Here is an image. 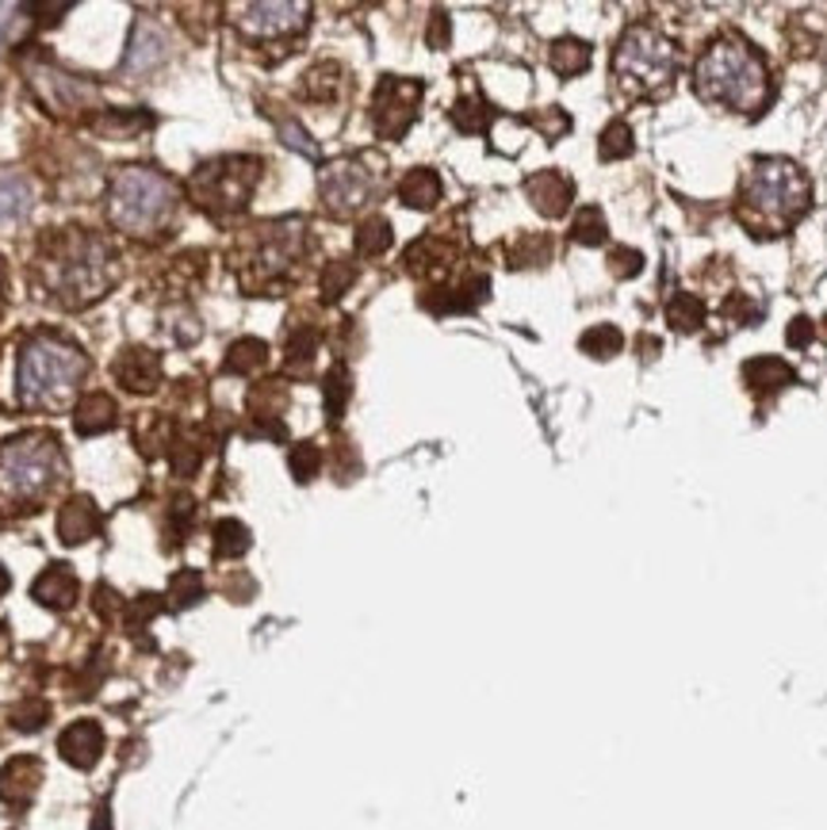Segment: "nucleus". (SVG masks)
Listing matches in <instances>:
<instances>
[{"mask_svg": "<svg viewBox=\"0 0 827 830\" xmlns=\"http://www.w3.org/2000/svg\"><path fill=\"white\" fill-rule=\"evenodd\" d=\"M31 276L62 310H85L119 284V249L93 230H51L39 241Z\"/></svg>", "mask_w": 827, "mask_h": 830, "instance_id": "f257e3e1", "label": "nucleus"}, {"mask_svg": "<svg viewBox=\"0 0 827 830\" xmlns=\"http://www.w3.org/2000/svg\"><path fill=\"white\" fill-rule=\"evenodd\" d=\"M88 375V357L51 329H35L15 349V406L54 414L74 402Z\"/></svg>", "mask_w": 827, "mask_h": 830, "instance_id": "f03ea898", "label": "nucleus"}, {"mask_svg": "<svg viewBox=\"0 0 827 830\" xmlns=\"http://www.w3.org/2000/svg\"><path fill=\"white\" fill-rule=\"evenodd\" d=\"M66 474V452L51 429H28L0 440V513L20 517L43 510Z\"/></svg>", "mask_w": 827, "mask_h": 830, "instance_id": "7ed1b4c3", "label": "nucleus"}, {"mask_svg": "<svg viewBox=\"0 0 827 830\" xmlns=\"http://www.w3.org/2000/svg\"><path fill=\"white\" fill-rule=\"evenodd\" d=\"M740 222L754 238H777L808 211L813 184L801 165L785 157H759L743 176L740 188Z\"/></svg>", "mask_w": 827, "mask_h": 830, "instance_id": "20e7f679", "label": "nucleus"}, {"mask_svg": "<svg viewBox=\"0 0 827 830\" xmlns=\"http://www.w3.org/2000/svg\"><path fill=\"white\" fill-rule=\"evenodd\" d=\"M176 207H181V192L157 168L127 165L108 184V219L127 238H165L176 222Z\"/></svg>", "mask_w": 827, "mask_h": 830, "instance_id": "39448f33", "label": "nucleus"}, {"mask_svg": "<svg viewBox=\"0 0 827 830\" xmlns=\"http://www.w3.org/2000/svg\"><path fill=\"white\" fill-rule=\"evenodd\" d=\"M697 92L712 103L743 111V116H759L774 100V80L754 46L728 39L697 62Z\"/></svg>", "mask_w": 827, "mask_h": 830, "instance_id": "423d86ee", "label": "nucleus"}, {"mask_svg": "<svg viewBox=\"0 0 827 830\" xmlns=\"http://www.w3.org/2000/svg\"><path fill=\"white\" fill-rule=\"evenodd\" d=\"M303 256H307V222L276 219V222H261L257 230H249L230 261H235L238 284H242L249 295H261V292H276V287L292 284Z\"/></svg>", "mask_w": 827, "mask_h": 830, "instance_id": "0eeeda50", "label": "nucleus"}, {"mask_svg": "<svg viewBox=\"0 0 827 830\" xmlns=\"http://www.w3.org/2000/svg\"><path fill=\"white\" fill-rule=\"evenodd\" d=\"M257 184H261L257 157H215L188 176V196L211 219H235L249 207Z\"/></svg>", "mask_w": 827, "mask_h": 830, "instance_id": "6e6552de", "label": "nucleus"}, {"mask_svg": "<svg viewBox=\"0 0 827 830\" xmlns=\"http://www.w3.org/2000/svg\"><path fill=\"white\" fill-rule=\"evenodd\" d=\"M613 77L629 92H663L678 77V51L652 28H632L613 51Z\"/></svg>", "mask_w": 827, "mask_h": 830, "instance_id": "1a4fd4ad", "label": "nucleus"}, {"mask_svg": "<svg viewBox=\"0 0 827 830\" xmlns=\"http://www.w3.org/2000/svg\"><path fill=\"white\" fill-rule=\"evenodd\" d=\"M318 192H323V204L334 219H349L376 196V173L364 165V157L330 161L318 176Z\"/></svg>", "mask_w": 827, "mask_h": 830, "instance_id": "9d476101", "label": "nucleus"}, {"mask_svg": "<svg viewBox=\"0 0 827 830\" xmlns=\"http://www.w3.org/2000/svg\"><path fill=\"white\" fill-rule=\"evenodd\" d=\"M422 80L411 77H383L372 96V127L380 139L399 142L414 127L417 108H422Z\"/></svg>", "mask_w": 827, "mask_h": 830, "instance_id": "9b49d317", "label": "nucleus"}, {"mask_svg": "<svg viewBox=\"0 0 827 830\" xmlns=\"http://www.w3.org/2000/svg\"><path fill=\"white\" fill-rule=\"evenodd\" d=\"M31 88L43 100V108L51 116H81L96 103V88L81 77H69L66 69L51 66V62H39V66L28 69Z\"/></svg>", "mask_w": 827, "mask_h": 830, "instance_id": "f8f14e48", "label": "nucleus"}, {"mask_svg": "<svg viewBox=\"0 0 827 830\" xmlns=\"http://www.w3.org/2000/svg\"><path fill=\"white\" fill-rule=\"evenodd\" d=\"M311 8L307 4H238L235 8V28L249 39H280L295 35L307 23Z\"/></svg>", "mask_w": 827, "mask_h": 830, "instance_id": "ddd939ff", "label": "nucleus"}, {"mask_svg": "<svg viewBox=\"0 0 827 830\" xmlns=\"http://www.w3.org/2000/svg\"><path fill=\"white\" fill-rule=\"evenodd\" d=\"M111 375H116V383L123 386V391L150 394L162 383V357H157L154 349H146V345H131V349H123L116 357Z\"/></svg>", "mask_w": 827, "mask_h": 830, "instance_id": "4468645a", "label": "nucleus"}, {"mask_svg": "<svg viewBox=\"0 0 827 830\" xmlns=\"http://www.w3.org/2000/svg\"><path fill=\"white\" fill-rule=\"evenodd\" d=\"M43 785V762L35 754H15L0 765V800L8 808H28Z\"/></svg>", "mask_w": 827, "mask_h": 830, "instance_id": "2eb2a0df", "label": "nucleus"}, {"mask_svg": "<svg viewBox=\"0 0 827 830\" xmlns=\"http://www.w3.org/2000/svg\"><path fill=\"white\" fill-rule=\"evenodd\" d=\"M31 598L51 612H69L77 604V598H81V582H77L74 567H66V563H51V567L31 582Z\"/></svg>", "mask_w": 827, "mask_h": 830, "instance_id": "dca6fc26", "label": "nucleus"}, {"mask_svg": "<svg viewBox=\"0 0 827 830\" xmlns=\"http://www.w3.org/2000/svg\"><path fill=\"white\" fill-rule=\"evenodd\" d=\"M525 196L544 219H559V215H567V207H572L575 184L567 181L564 173H556V168H544V173H533L525 181Z\"/></svg>", "mask_w": 827, "mask_h": 830, "instance_id": "f3484780", "label": "nucleus"}, {"mask_svg": "<svg viewBox=\"0 0 827 830\" xmlns=\"http://www.w3.org/2000/svg\"><path fill=\"white\" fill-rule=\"evenodd\" d=\"M58 754L74 769H93L104 754V728L96 720H77L58 735Z\"/></svg>", "mask_w": 827, "mask_h": 830, "instance_id": "a211bd4d", "label": "nucleus"}, {"mask_svg": "<svg viewBox=\"0 0 827 830\" xmlns=\"http://www.w3.org/2000/svg\"><path fill=\"white\" fill-rule=\"evenodd\" d=\"M100 525H104V517H100V510H96V502L93 498H85V494H74L69 498L66 505L58 510V539L66 547H81V544H88V539L100 532Z\"/></svg>", "mask_w": 827, "mask_h": 830, "instance_id": "6ab92c4d", "label": "nucleus"}, {"mask_svg": "<svg viewBox=\"0 0 827 830\" xmlns=\"http://www.w3.org/2000/svg\"><path fill=\"white\" fill-rule=\"evenodd\" d=\"M284 406H287L284 383H257L253 391H249V417L261 425V433H269V437H276V440H284V433H287L284 422H280Z\"/></svg>", "mask_w": 827, "mask_h": 830, "instance_id": "aec40b11", "label": "nucleus"}, {"mask_svg": "<svg viewBox=\"0 0 827 830\" xmlns=\"http://www.w3.org/2000/svg\"><path fill=\"white\" fill-rule=\"evenodd\" d=\"M116 422H119V406H116V398L104 394V391L85 394V398L77 402V409H74L77 437H100V433L116 429Z\"/></svg>", "mask_w": 827, "mask_h": 830, "instance_id": "412c9836", "label": "nucleus"}, {"mask_svg": "<svg viewBox=\"0 0 827 830\" xmlns=\"http://www.w3.org/2000/svg\"><path fill=\"white\" fill-rule=\"evenodd\" d=\"M487 292H491V280H487V276H464L460 284L448 287V292H429V295H425V306L437 310V314L476 310V306L487 299Z\"/></svg>", "mask_w": 827, "mask_h": 830, "instance_id": "4be33fe9", "label": "nucleus"}, {"mask_svg": "<svg viewBox=\"0 0 827 830\" xmlns=\"http://www.w3.org/2000/svg\"><path fill=\"white\" fill-rule=\"evenodd\" d=\"M456 256V245L448 238H440V233H429V238L414 241L411 249H406V269L414 272V276H433V272H445L448 264H453Z\"/></svg>", "mask_w": 827, "mask_h": 830, "instance_id": "5701e85b", "label": "nucleus"}, {"mask_svg": "<svg viewBox=\"0 0 827 830\" xmlns=\"http://www.w3.org/2000/svg\"><path fill=\"white\" fill-rule=\"evenodd\" d=\"M743 379L751 391L766 394V391H782V386H790L797 372H793V364H785L782 357H754L743 364Z\"/></svg>", "mask_w": 827, "mask_h": 830, "instance_id": "b1692460", "label": "nucleus"}, {"mask_svg": "<svg viewBox=\"0 0 827 830\" xmlns=\"http://www.w3.org/2000/svg\"><path fill=\"white\" fill-rule=\"evenodd\" d=\"M399 199L414 211H429L440 199V176L433 168H411V173L399 181Z\"/></svg>", "mask_w": 827, "mask_h": 830, "instance_id": "393cba45", "label": "nucleus"}, {"mask_svg": "<svg viewBox=\"0 0 827 830\" xmlns=\"http://www.w3.org/2000/svg\"><path fill=\"white\" fill-rule=\"evenodd\" d=\"M31 211V184L23 176L0 173V227H15Z\"/></svg>", "mask_w": 827, "mask_h": 830, "instance_id": "a878e982", "label": "nucleus"}, {"mask_svg": "<svg viewBox=\"0 0 827 830\" xmlns=\"http://www.w3.org/2000/svg\"><path fill=\"white\" fill-rule=\"evenodd\" d=\"M269 364V345L261 337H238L227 349V360H222V372L227 375H253Z\"/></svg>", "mask_w": 827, "mask_h": 830, "instance_id": "bb28decb", "label": "nucleus"}, {"mask_svg": "<svg viewBox=\"0 0 827 830\" xmlns=\"http://www.w3.org/2000/svg\"><path fill=\"white\" fill-rule=\"evenodd\" d=\"M315 357H318V329H311V326L292 329V337H287V352H284V372L300 375V379L311 375Z\"/></svg>", "mask_w": 827, "mask_h": 830, "instance_id": "cd10ccee", "label": "nucleus"}, {"mask_svg": "<svg viewBox=\"0 0 827 830\" xmlns=\"http://www.w3.org/2000/svg\"><path fill=\"white\" fill-rule=\"evenodd\" d=\"M548 62L559 77H579L590 69V46L583 39H556L548 51Z\"/></svg>", "mask_w": 827, "mask_h": 830, "instance_id": "c85d7f7f", "label": "nucleus"}, {"mask_svg": "<svg viewBox=\"0 0 827 830\" xmlns=\"http://www.w3.org/2000/svg\"><path fill=\"white\" fill-rule=\"evenodd\" d=\"M395 241V227L383 215H372L357 227V253L360 256H383Z\"/></svg>", "mask_w": 827, "mask_h": 830, "instance_id": "c756f323", "label": "nucleus"}, {"mask_svg": "<svg viewBox=\"0 0 827 830\" xmlns=\"http://www.w3.org/2000/svg\"><path fill=\"white\" fill-rule=\"evenodd\" d=\"M666 321L674 329H682V334H697L705 326V303L697 295H674L666 303Z\"/></svg>", "mask_w": 827, "mask_h": 830, "instance_id": "7c9ffc66", "label": "nucleus"}, {"mask_svg": "<svg viewBox=\"0 0 827 830\" xmlns=\"http://www.w3.org/2000/svg\"><path fill=\"white\" fill-rule=\"evenodd\" d=\"M303 92H307L311 100H318V103L337 100V92H341V66H334V62L315 66L307 77H303Z\"/></svg>", "mask_w": 827, "mask_h": 830, "instance_id": "2f4dec72", "label": "nucleus"}, {"mask_svg": "<svg viewBox=\"0 0 827 830\" xmlns=\"http://www.w3.org/2000/svg\"><path fill=\"white\" fill-rule=\"evenodd\" d=\"M621 345H624V337H621V329H617V326H590L579 337V349L586 352V357H594V360L617 357V352H621Z\"/></svg>", "mask_w": 827, "mask_h": 830, "instance_id": "473e14b6", "label": "nucleus"}, {"mask_svg": "<svg viewBox=\"0 0 827 830\" xmlns=\"http://www.w3.org/2000/svg\"><path fill=\"white\" fill-rule=\"evenodd\" d=\"M453 123L464 134H483L487 123H491V108L483 103V96H464L453 108Z\"/></svg>", "mask_w": 827, "mask_h": 830, "instance_id": "72a5a7b5", "label": "nucleus"}, {"mask_svg": "<svg viewBox=\"0 0 827 830\" xmlns=\"http://www.w3.org/2000/svg\"><path fill=\"white\" fill-rule=\"evenodd\" d=\"M552 256V238L548 233H525V238L513 241L510 249V264L513 269H533V264H544Z\"/></svg>", "mask_w": 827, "mask_h": 830, "instance_id": "f704fd0d", "label": "nucleus"}, {"mask_svg": "<svg viewBox=\"0 0 827 830\" xmlns=\"http://www.w3.org/2000/svg\"><path fill=\"white\" fill-rule=\"evenodd\" d=\"M246 551H249V528L235 517L219 521V525H215V555H219V559H238V555Z\"/></svg>", "mask_w": 827, "mask_h": 830, "instance_id": "c9c22d12", "label": "nucleus"}, {"mask_svg": "<svg viewBox=\"0 0 827 830\" xmlns=\"http://www.w3.org/2000/svg\"><path fill=\"white\" fill-rule=\"evenodd\" d=\"M349 394H352V379H349V372H345L341 364H334L330 375H326V417H330V425L341 422Z\"/></svg>", "mask_w": 827, "mask_h": 830, "instance_id": "e433bc0d", "label": "nucleus"}, {"mask_svg": "<svg viewBox=\"0 0 827 830\" xmlns=\"http://www.w3.org/2000/svg\"><path fill=\"white\" fill-rule=\"evenodd\" d=\"M199 598H204V575L199 570H176L173 582H168V604L173 609H192Z\"/></svg>", "mask_w": 827, "mask_h": 830, "instance_id": "4c0bfd02", "label": "nucleus"}, {"mask_svg": "<svg viewBox=\"0 0 827 830\" xmlns=\"http://www.w3.org/2000/svg\"><path fill=\"white\" fill-rule=\"evenodd\" d=\"M46 720H51V705L39 697H28L20 700V705L12 708V728L23 731V735H35V731L46 728Z\"/></svg>", "mask_w": 827, "mask_h": 830, "instance_id": "58836bf2", "label": "nucleus"}, {"mask_svg": "<svg viewBox=\"0 0 827 830\" xmlns=\"http://www.w3.org/2000/svg\"><path fill=\"white\" fill-rule=\"evenodd\" d=\"M606 215H601V207H583L579 215H575L572 222V238L579 241V245H601L606 241Z\"/></svg>", "mask_w": 827, "mask_h": 830, "instance_id": "ea45409f", "label": "nucleus"}, {"mask_svg": "<svg viewBox=\"0 0 827 830\" xmlns=\"http://www.w3.org/2000/svg\"><path fill=\"white\" fill-rule=\"evenodd\" d=\"M632 150H636V142H632L629 123H624V119H613V123L601 131V146H598L601 161H621V157H629Z\"/></svg>", "mask_w": 827, "mask_h": 830, "instance_id": "a19ab883", "label": "nucleus"}, {"mask_svg": "<svg viewBox=\"0 0 827 830\" xmlns=\"http://www.w3.org/2000/svg\"><path fill=\"white\" fill-rule=\"evenodd\" d=\"M352 284H357V264L330 261V264H326V272H323V299L326 303H337Z\"/></svg>", "mask_w": 827, "mask_h": 830, "instance_id": "79ce46f5", "label": "nucleus"}, {"mask_svg": "<svg viewBox=\"0 0 827 830\" xmlns=\"http://www.w3.org/2000/svg\"><path fill=\"white\" fill-rule=\"evenodd\" d=\"M287 467H292V474L300 482H311L318 474V467H323V452H318V445H295L292 456H287Z\"/></svg>", "mask_w": 827, "mask_h": 830, "instance_id": "37998d69", "label": "nucleus"}, {"mask_svg": "<svg viewBox=\"0 0 827 830\" xmlns=\"http://www.w3.org/2000/svg\"><path fill=\"white\" fill-rule=\"evenodd\" d=\"M609 269H613V276H621V280H632V276H640V269H644V253L640 249H613L609 253Z\"/></svg>", "mask_w": 827, "mask_h": 830, "instance_id": "c03bdc74", "label": "nucleus"}, {"mask_svg": "<svg viewBox=\"0 0 827 830\" xmlns=\"http://www.w3.org/2000/svg\"><path fill=\"white\" fill-rule=\"evenodd\" d=\"M150 123H154L150 116H131V111H108V119H104L108 134H134V131H142V127H150Z\"/></svg>", "mask_w": 827, "mask_h": 830, "instance_id": "a18cd8bd", "label": "nucleus"}, {"mask_svg": "<svg viewBox=\"0 0 827 830\" xmlns=\"http://www.w3.org/2000/svg\"><path fill=\"white\" fill-rule=\"evenodd\" d=\"M725 314H728V318L740 321V326H754V321L762 318V306L751 303L747 295H732V299L725 303Z\"/></svg>", "mask_w": 827, "mask_h": 830, "instance_id": "49530a36", "label": "nucleus"}, {"mask_svg": "<svg viewBox=\"0 0 827 830\" xmlns=\"http://www.w3.org/2000/svg\"><path fill=\"white\" fill-rule=\"evenodd\" d=\"M533 123L541 127V131L548 134V139H559V134H567V131H572V119H567L559 108H548V116L533 119Z\"/></svg>", "mask_w": 827, "mask_h": 830, "instance_id": "de8ad7c7", "label": "nucleus"}, {"mask_svg": "<svg viewBox=\"0 0 827 830\" xmlns=\"http://www.w3.org/2000/svg\"><path fill=\"white\" fill-rule=\"evenodd\" d=\"M280 134H284L287 146H292V150H303L307 157H318L315 142L307 139V131H303V127H295V123H287V119H284V123H280Z\"/></svg>", "mask_w": 827, "mask_h": 830, "instance_id": "09e8293b", "label": "nucleus"}, {"mask_svg": "<svg viewBox=\"0 0 827 830\" xmlns=\"http://www.w3.org/2000/svg\"><path fill=\"white\" fill-rule=\"evenodd\" d=\"M425 39H429V46H433V51H445V46H448V39H453V23H448V15H445V12H437V15H433L429 35H425Z\"/></svg>", "mask_w": 827, "mask_h": 830, "instance_id": "8fccbe9b", "label": "nucleus"}, {"mask_svg": "<svg viewBox=\"0 0 827 830\" xmlns=\"http://www.w3.org/2000/svg\"><path fill=\"white\" fill-rule=\"evenodd\" d=\"M785 337H790L793 349H805V345H813L816 329H813V321H808V318H793L790 321V334H785Z\"/></svg>", "mask_w": 827, "mask_h": 830, "instance_id": "3c124183", "label": "nucleus"}, {"mask_svg": "<svg viewBox=\"0 0 827 830\" xmlns=\"http://www.w3.org/2000/svg\"><path fill=\"white\" fill-rule=\"evenodd\" d=\"M119 609H123V601H119V604H111V590H108V586H100V590H96V612H100L104 620H111Z\"/></svg>", "mask_w": 827, "mask_h": 830, "instance_id": "603ef678", "label": "nucleus"}, {"mask_svg": "<svg viewBox=\"0 0 827 830\" xmlns=\"http://www.w3.org/2000/svg\"><path fill=\"white\" fill-rule=\"evenodd\" d=\"M108 823H111V819H108V804H104V808L96 811V819H93V830H111Z\"/></svg>", "mask_w": 827, "mask_h": 830, "instance_id": "864d4df0", "label": "nucleus"}, {"mask_svg": "<svg viewBox=\"0 0 827 830\" xmlns=\"http://www.w3.org/2000/svg\"><path fill=\"white\" fill-rule=\"evenodd\" d=\"M8 586H12V578H8L4 563H0V598H4V593H8Z\"/></svg>", "mask_w": 827, "mask_h": 830, "instance_id": "5fc2aeb1", "label": "nucleus"}, {"mask_svg": "<svg viewBox=\"0 0 827 830\" xmlns=\"http://www.w3.org/2000/svg\"><path fill=\"white\" fill-rule=\"evenodd\" d=\"M0 295H4V264H0Z\"/></svg>", "mask_w": 827, "mask_h": 830, "instance_id": "6e6d98bb", "label": "nucleus"}]
</instances>
